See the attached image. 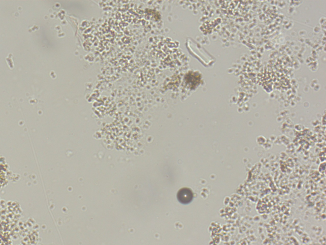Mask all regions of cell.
Segmentation results:
<instances>
[{
    "instance_id": "obj_1",
    "label": "cell",
    "mask_w": 326,
    "mask_h": 245,
    "mask_svg": "<svg viewBox=\"0 0 326 245\" xmlns=\"http://www.w3.org/2000/svg\"><path fill=\"white\" fill-rule=\"evenodd\" d=\"M177 198L182 204L190 203L193 199V193L191 190L186 188L180 190L177 195Z\"/></svg>"
}]
</instances>
